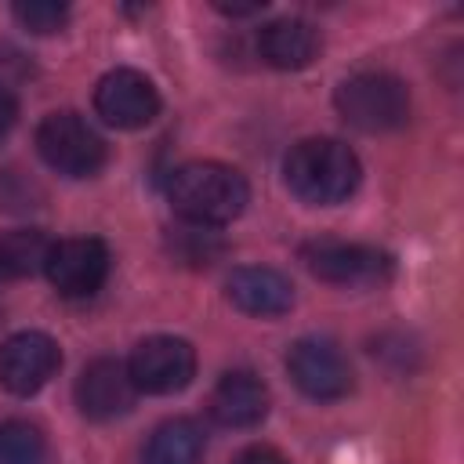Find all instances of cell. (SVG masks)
Listing matches in <instances>:
<instances>
[{
  "label": "cell",
  "instance_id": "cell-3",
  "mask_svg": "<svg viewBox=\"0 0 464 464\" xmlns=\"http://www.w3.org/2000/svg\"><path fill=\"white\" fill-rule=\"evenodd\" d=\"M334 105L344 116V123H352L366 134L395 130L410 120V91L399 76H392L384 69H362V72H352L348 80H341Z\"/></svg>",
  "mask_w": 464,
  "mask_h": 464
},
{
  "label": "cell",
  "instance_id": "cell-5",
  "mask_svg": "<svg viewBox=\"0 0 464 464\" xmlns=\"http://www.w3.org/2000/svg\"><path fill=\"white\" fill-rule=\"evenodd\" d=\"M304 268L334 286H377L392 276V257L366 243L344 239H312L301 246Z\"/></svg>",
  "mask_w": 464,
  "mask_h": 464
},
{
  "label": "cell",
  "instance_id": "cell-21",
  "mask_svg": "<svg viewBox=\"0 0 464 464\" xmlns=\"http://www.w3.org/2000/svg\"><path fill=\"white\" fill-rule=\"evenodd\" d=\"M221 14H232V18H239V14H257L261 11V4H214Z\"/></svg>",
  "mask_w": 464,
  "mask_h": 464
},
{
  "label": "cell",
  "instance_id": "cell-11",
  "mask_svg": "<svg viewBox=\"0 0 464 464\" xmlns=\"http://www.w3.org/2000/svg\"><path fill=\"white\" fill-rule=\"evenodd\" d=\"M134 381L127 373V362L116 359H94L76 377V406L91 420H116L134 406Z\"/></svg>",
  "mask_w": 464,
  "mask_h": 464
},
{
  "label": "cell",
  "instance_id": "cell-19",
  "mask_svg": "<svg viewBox=\"0 0 464 464\" xmlns=\"http://www.w3.org/2000/svg\"><path fill=\"white\" fill-rule=\"evenodd\" d=\"M232 464H290V460L272 446H246Z\"/></svg>",
  "mask_w": 464,
  "mask_h": 464
},
{
  "label": "cell",
  "instance_id": "cell-9",
  "mask_svg": "<svg viewBox=\"0 0 464 464\" xmlns=\"http://www.w3.org/2000/svg\"><path fill=\"white\" fill-rule=\"evenodd\" d=\"M44 272L62 297H91L109 279V246L94 236L51 243Z\"/></svg>",
  "mask_w": 464,
  "mask_h": 464
},
{
  "label": "cell",
  "instance_id": "cell-20",
  "mask_svg": "<svg viewBox=\"0 0 464 464\" xmlns=\"http://www.w3.org/2000/svg\"><path fill=\"white\" fill-rule=\"evenodd\" d=\"M14 123H18V102H14V94L0 83V138H7Z\"/></svg>",
  "mask_w": 464,
  "mask_h": 464
},
{
  "label": "cell",
  "instance_id": "cell-13",
  "mask_svg": "<svg viewBox=\"0 0 464 464\" xmlns=\"http://www.w3.org/2000/svg\"><path fill=\"white\" fill-rule=\"evenodd\" d=\"M228 301L246 312V315H283L294 304V286L283 272L268 268V265H250V268H236L228 279Z\"/></svg>",
  "mask_w": 464,
  "mask_h": 464
},
{
  "label": "cell",
  "instance_id": "cell-18",
  "mask_svg": "<svg viewBox=\"0 0 464 464\" xmlns=\"http://www.w3.org/2000/svg\"><path fill=\"white\" fill-rule=\"evenodd\" d=\"M11 11H14V18H18V25H22V29L40 33V36L58 33V29L69 22V7H65V4H54V0H29V4H14Z\"/></svg>",
  "mask_w": 464,
  "mask_h": 464
},
{
  "label": "cell",
  "instance_id": "cell-1",
  "mask_svg": "<svg viewBox=\"0 0 464 464\" xmlns=\"http://www.w3.org/2000/svg\"><path fill=\"white\" fill-rule=\"evenodd\" d=\"M167 199L188 225L218 228L243 214L250 188L236 167L218 163V160H192L170 174Z\"/></svg>",
  "mask_w": 464,
  "mask_h": 464
},
{
  "label": "cell",
  "instance_id": "cell-16",
  "mask_svg": "<svg viewBox=\"0 0 464 464\" xmlns=\"http://www.w3.org/2000/svg\"><path fill=\"white\" fill-rule=\"evenodd\" d=\"M51 239L44 228H11L0 236V276L4 279H25L47 265Z\"/></svg>",
  "mask_w": 464,
  "mask_h": 464
},
{
  "label": "cell",
  "instance_id": "cell-10",
  "mask_svg": "<svg viewBox=\"0 0 464 464\" xmlns=\"http://www.w3.org/2000/svg\"><path fill=\"white\" fill-rule=\"evenodd\" d=\"M62 366L58 341L40 330L11 334L0 344V384L11 395H33L40 392Z\"/></svg>",
  "mask_w": 464,
  "mask_h": 464
},
{
  "label": "cell",
  "instance_id": "cell-2",
  "mask_svg": "<svg viewBox=\"0 0 464 464\" xmlns=\"http://www.w3.org/2000/svg\"><path fill=\"white\" fill-rule=\"evenodd\" d=\"M359 156L337 138H304L283 160V178L290 192L312 207L344 203L359 185Z\"/></svg>",
  "mask_w": 464,
  "mask_h": 464
},
{
  "label": "cell",
  "instance_id": "cell-8",
  "mask_svg": "<svg viewBox=\"0 0 464 464\" xmlns=\"http://www.w3.org/2000/svg\"><path fill=\"white\" fill-rule=\"evenodd\" d=\"M94 112L109 127L138 130L160 112V91L138 69H109L94 87Z\"/></svg>",
  "mask_w": 464,
  "mask_h": 464
},
{
  "label": "cell",
  "instance_id": "cell-4",
  "mask_svg": "<svg viewBox=\"0 0 464 464\" xmlns=\"http://www.w3.org/2000/svg\"><path fill=\"white\" fill-rule=\"evenodd\" d=\"M44 163L65 178H91L105 163V141L80 112H51L36 127Z\"/></svg>",
  "mask_w": 464,
  "mask_h": 464
},
{
  "label": "cell",
  "instance_id": "cell-15",
  "mask_svg": "<svg viewBox=\"0 0 464 464\" xmlns=\"http://www.w3.org/2000/svg\"><path fill=\"white\" fill-rule=\"evenodd\" d=\"M203 460V431L188 417L163 420L145 446V464H199Z\"/></svg>",
  "mask_w": 464,
  "mask_h": 464
},
{
  "label": "cell",
  "instance_id": "cell-17",
  "mask_svg": "<svg viewBox=\"0 0 464 464\" xmlns=\"http://www.w3.org/2000/svg\"><path fill=\"white\" fill-rule=\"evenodd\" d=\"M47 442L44 431L29 420H0V464H44Z\"/></svg>",
  "mask_w": 464,
  "mask_h": 464
},
{
  "label": "cell",
  "instance_id": "cell-6",
  "mask_svg": "<svg viewBox=\"0 0 464 464\" xmlns=\"http://www.w3.org/2000/svg\"><path fill=\"white\" fill-rule=\"evenodd\" d=\"M127 373H130L134 388L145 395H174V392L188 388V381L196 377V348L174 334L145 337L130 352Z\"/></svg>",
  "mask_w": 464,
  "mask_h": 464
},
{
  "label": "cell",
  "instance_id": "cell-12",
  "mask_svg": "<svg viewBox=\"0 0 464 464\" xmlns=\"http://www.w3.org/2000/svg\"><path fill=\"white\" fill-rule=\"evenodd\" d=\"M210 413L225 428H254L268 413V388L250 370L225 373L210 392Z\"/></svg>",
  "mask_w": 464,
  "mask_h": 464
},
{
  "label": "cell",
  "instance_id": "cell-14",
  "mask_svg": "<svg viewBox=\"0 0 464 464\" xmlns=\"http://www.w3.org/2000/svg\"><path fill=\"white\" fill-rule=\"evenodd\" d=\"M257 54L272 69H304L319 54V33L304 18H276L257 33Z\"/></svg>",
  "mask_w": 464,
  "mask_h": 464
},
{
  "label": "cell",
  "instance_id": "cell-7",
  "mask_svg": "<svg viewBox=\"0 0 464 464\" xmlns=\"http://www.w3.org/2000/svg\"><path fill=\"white\" fill-rule=\"evenodd\" d=\"M286 370L308 399L334 402L352 392V366H348L344 352L326 337L294 341V348L286 352Z\"/></svg>",
  "mask_w": 464,
  "mask_h": 464
}]
</instances>
